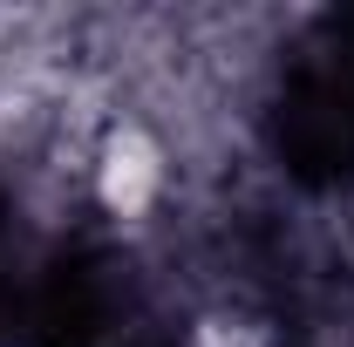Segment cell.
Masks as SVG:
<instances>
[{"instance_id": "1", "label": "cell", "mask_w": 354, "mask_h": 347, "mask_svg": "<svg viewBox=\"0 0 354 347\" xmlns=\"http://www.w3.org/2000/svg\"><path fill=\"white\" fill-rule=\"evenodd\" d=\"M14 347H198L177 272L116 218H62L41 245Z\"/></svg>"}, {"instance_id": "2", "label": "cell", "mask_w": 354, "mask_h": 347, "mask_svg": "<svg viewBox=\"0 0 354 347\" xmlns=\"http://www.w3.org/2000/svg\"><path fill=\"white\" fill-rule=\"evenodd\" d=\"M259 143L300 198L354 191V7L313 14L279 48L259 102Z\"/></svg>"}, {"instance_id": "3", "label": "cell", "mask_w": 354, "mask_h": 347, "mask_svg": "<svg viewBox=\"0 0 354 347\" xmlns=\"http://www.w3.org/2000/svg\"><path fill=\"white\" fill-rule=\"evenodd\" d=\"M41 245H48V232L28 218L21 184L0 171V347H14V327H21V306H28V286H35Z\"/></svg>"}]
</instances>
